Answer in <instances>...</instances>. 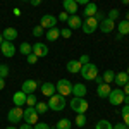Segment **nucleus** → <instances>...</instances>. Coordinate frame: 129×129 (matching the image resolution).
I'll return each instance as SVG.
<instances>
[{
    "mask_svg": "<svg viewBox=\"0 0 129 129\" xmlns=\"http://www.w3.org/2000/svg\"><path fill=\"white\" fill-rule=\"evenodd\" d=\"M79 74L83 76V79H86V81H95V78L98 76V66H96V64H91V62H88V64H84V66L81 67Z\"/></svg>",
    "mask_w": 129,
    "mask_h": 129,
    "instance_id": "f257e3e1",
    "label": "nucleus"
},
{
    "mask_svg": "<svg viewBox=\"0 0 129 129\" xmlns=\"http://www.w3.org/2000/svg\"><path fill=\"white\" fill-rule=\"evenodd\" d=\"M66 105H67V102H66V96H62L59 93H55V95H52L48 100V109L53 110V112H60V110L66 109Z\"/></svg>",
    "mask_w": 129,
    "mask_h": 129,
    "instance_id": "f03ea898",
    "label": "nucleus"
},
{
    "mask_svg": "<svg viewBox=\"0 0 129 129\" xmlns=\"http://www.w3.org/2000/svg\"><path fill=\"white\" fill-rule=\"evenodd\" d=\"M71 109L74 110L76 114H86V110H88V102L84 98H79V96H74V98L71 100Z\"/></svg>",
    "mask_w": 129,
    "mask_h": 129,
    "instance_id": "7ed1b4c3",
    "label": "nucleus"
},
{
    "mask_svg": "<svg viewBox=\"0 0 129 129\" xmlns=\"http://www.w3.org/2000/svg\"><path fill=\"white\" fill-rule=\"evenodd\" d=\"M55 89H57V93L62 95V96H69V95H72V84H71L69 79H59L57 84H55Z\"/></svg>",
    "mask_w": 129,
    "mask_h": 129,
    "instance_id": "20e7f679",
    "label": "nucleus"
},
{
    "mask_svg": "<svg viewBox=\"0 0 129 129\" xmlns=\"http://www.w3.org/2000/svg\"><path fill=\"white\" fill-rule=\"evenodd\" d=\"M22 115H24L22 107H14V109L9 110V114H7V120H9L12 126H16L17 122H21V120H22Z\"/></svg>",
    "mask_w": 129,
    "mask_h": 129,
    "instance_id": "39448f33",
    "label": "nucleus"
},
{
    "mask_svg": "<svg viewBox=\"0 0 129 129\" xmlns=\"http://www.w3.org/2000/svg\"><path fill=\"white\" fill-rule=\"evenodd\" d=\"M110 102V105H114V107H117V105H122L124 103V91L120 88H115L110 91V95L107 96Z\"/></svg>",
    "mask_w": 129,
    "mask_h": 129,
    "instance_id": "423d86ee",
    "label": "nucleus"
},
{
    "mask_svg": "<svg viewBox=\"0 0 129 129\" xmlns=\"http://www.w3.org/2000/svg\"><path fill=\"white\" fill-rule=\"evenodd\" d=\"M38 112L35 110V107H28V109L24 110V115H22V120H26V124H31V126H35L36 122H38Z\"/></svg>",
    "mask_w": 129,
    "mask_h": 129,
    "instance_id": "0eeeda50",
    "label": "nucleus"
},
{
    "mask_svg": "<svg viewBox=\"0 0 129 129\" xmlns=\"http://www.w3.org/2000/svg\"><path fill=\"white\" fill-rule=\"evenodd\" d=\"M83 33H86V35H91V33H95L96 28H98V21L95 19V17H86V19L83 21Z\"/></svg>",
    "mask_w": 129,
    "mask_h": 129,
    "instance_id": "6e6552de",
    "label": "nucleus"
},
{
    "mask_svg": "<svg viewBox=\"0 0 129 129\" xmlns=\"http://www.w3.org/2000/svg\"><path fill=\"white\" fill-rule=\"evenodd\" d=\"M57 17L55 16H52V14H45V16H41V21H40V26L43 29H52V28H55L57 26Z\"/></svg>",
    "mask_w": 129,
    "mask_h": 129,
    "instance_id": "1a4fd4ad",
    "label": "nucleus"
},
{
    "mask_svg": "<svg viewBox=\"0 0 129 129\" xmlns=\"http://www.w3.org/2000/svg\"><path fill=\"white\" fill-rule=\"evenodd\" d=\"M0 50H2L4 57H14V53L17 52L14 47V41H7V40H4V43L0 45Z\"/></svg>",
    "mask_w": 129,
    "mask_h": 129,
    "instance_id": "9d476101",
    "label": "nucleus"
},
{
    "mask_svg": "<svg viewBox=\"0 0 129 129\" xmlns=\"http://www.w3.org/2000/svg\"><path fill=\"white\" fill-rule=\"evenodd\" d=\"M98 28H100V31H102V33L109 35V33H112V31H114V28H115V21L105 17L103 21H100V22H98Z\"/></svg>",
    "mask_w": 129,
    "mask_h": 129,
    "instance_id": "9b49d317",
    "label": "nucleus"
},
{
    "mask_svg": "<svg viewBox=\"0 0 129 129\" xmlns=\"http://www.w3.org/2000/svg\"><path fill=\"white\" fill-rule=\"evenodd\" d=\"M33 53H35L38 59H41V57H47V55H48V47H47L45 43L38 41V43H35V45H33Z\"/></svg>",
    "mask_w": 129,
    "mask_h": 129,
    "instance_id": "f8f14e48",
    "label": "nucleus"
},
{
    "mask_svg": "<svg viewBox=\"0 0 129 129\" xmlns=\"http://www.w3.org/2000/svg\"><path fill=\"white\" fill-rule=\"evenodd\" d=\"M26 98H28V95H26L22 89L16 91V93L12 95V102H14L16 107H24V105H26Z\"/></svg>",
    "mask_w": 129,
    "mask_h": 129,
    "instance_id": "ddd939ff",
    "label": "nucleus"
},
{
    "mask_svg": "<svg viewBox=\"0 0 129 129\" xmlns=\"http://www.w3.org/2000/svg\"><path fill=\"white\" fill-rule=\"evenodd\" d=\"M36 88H38V83H36L35 79H26V81H22V86H21V89H22L26 95L35 93V91H36Z\"/></svg>",
    "mask_w": 129,
    "mask_h": 129,
    "instance_id": "4468645a",
    "label": "nucleus"
},
{
    "mask_svg": "<svg viewBox=\"0 0 129 129\" xmlns=\"http://www.w3.org/2000/svg\"><path fill=\"white\" fill-rule=\"evenodd\" d=\"M98 12V7H96V4H93V2H89L84 5V9H83V16H84V19L86 17H95V14Z\"/></svg>",
    "mask_w": 129,
    "mask_h": 129,
    "instance_id": "2eb2a0df",
    "label": "nucleus"
},
{
    "mask_svg": "<svg viewBox=\"0 0 129 129\" xmlns=\"http://www.w3.org/2000/svg\"><path fill=\"white\" fill-rule=\"evenodd\" d=\"M88 93V88L83 84V83H78V84H72V95L74 96H79V98H84Z\"/></svg>",
    "mask_w": 129,
    "mask_h": 129,
    "instance_id": "dca6fc26",
    "label": "nucleus"
},
{
    "mask_svg": "<svg viewBox=\"0 0 129 129\" xmlns=\"http://www.w3.org/2000/svg\"><path fill=\"white\" fill-rule=\"evenodd\" d=\"M81 26H83V19H81L79 16H71L69 19H67V28L69 29H79Z\"/></svg>",
    "mask_w": 129,
    "mask_h": 129,
    "instance_id": "f3484780",
    "label": "nucleus"
},
{
    "mask_svg": "<svg viewBox=\"0 0 129 129\" xmlns=\"http://www.w3.org/2000/svg\"><path fill=\"white\" fill-rule=\"evenodd\" d=\"M62 5H64V10L71 16H74L78 12V4L74 0H62Z\"/></svg>",
    "mask_w": 129,
    "mask_h": 129,
    "instance_id": "a211bd4d",
    "label": "nucleus"
},
{
    "mask_svg": "<svg viewBox=\"0 0 129 129\" xmlns=\"http://www.w3.org/2000/svg\"><path fill=\"white\" fill-rule=\"evenodd\" d=\"M110 91H112V88H110L109 83H102V84H98V88H96V93H98L100 98H107L110 95Z\"/></svg>",
    "mask_w": 129,
    "mask_h": 129,
    "instance_id": "6ab92c4d",
    "label": "nucleus"
},
{
    "mask_svg": "<svg viewBox=\"0 0 129 129\" xmlns=\"http://www.w3.org/2000/svg\"><path fill=\"white\" fill-rule=\"evenodd\" d=\"M41 95H45V96H52V95H55V84L53 83H43L41 84Z\"/></svg>",
    "mask_w": 129,
    "mask_h": 129,
    "instance_id": "aec40b11",
    "label": "nucleus"
},
{
    "mask_svg": "<svg viewBox=\"0 0 129 129\" xmlns=\"http://www.w3.org/2000/svg\"><path fill=\"white\" fill-rule=\"evenodd\" d=\"M2 36H4V40H7V41H14L17 38V29L16 28H5L4 33H2Z\"/></svg>",
    "mask_w": 129,
    "mask_h": 129,
    "instance_id": "412c9836",
    "label": "nucleus"
},
{
    "mask_svg": "<svg viewBox=\"0 0 129 129\" xmlns=\"http://www.w3.org/2000/svg\"><path fill=\"white\" fill-rule=\"evenodd\" d=\"M66 67H67V71H69L71 74H78L81 71V67H83V64H81L79 60H69Z\"/></svg>",
    "mask_w": 129,
    "mask_h": 129,
    "instance_id": "4be33fe9",
    "label": "nucleus"
},
{
    "mask_svg": "<svg viewBox=\"0 0 129 129\" xmlns=\"http://www.w3.org/2000/svg\"><path fill=\"white\" fill-rule=\"evenodd\" d=\"M127 81H129L127 72H126V71H122V72H119V74H115V79H114V83H115V84L120 88V86H124Z\"/></svg>",
    "mask_w": 129,
    "mask_h": 129,
    "instance_id": "5701e85b",
    "label": "nucleus"
},
{
    "mask_svg": "<svg viewBox=\"0 0 129 129\" xmlns=\"http://www.w3.org/2000/svg\"><path fill=\"white\" fill-rule=\"evenodd\" d=\"M117 31H119V35H129V21H126V19H122V21H119L117 22Z\"/></svg>",
    "mask_w": 129,
    "mask_h": 129,
    "instance_id": "b1692460",
    "label": "nucleus"
},
{
    "mask_svg": "<svg viewBox=\"0 0 129 129\" xmlns=\"http://www.w3.org/2000/svg\"><path fill=\"white\" fill-rule=\"evenodd\" d=\"M59 38H60V29L57 28V26L47 31V40L48 41H55V40H59Z\"/></svg>",
    "mask_w": 129,
    "mask_h": 129,
    "instance_id": "393cba45",
    "label": "nucleus"
},
{
    "mask_svg": "<svg viewBox=\"0 0 129 129\" xmlns=\"http://www.w3.org/2000/svg\"><path fill=\"white\" fill-rule=\"evenodd\" d=\"M19 52L22 55H29V53H33V45H29L28 41H24V43L19 45Z\"/></svg>",
    "mask_w": 129,
    "mask_h": 129,
    "instance_id": "a878e982",
    "label": "nucleus"
},
{
    "mask_svg": "<svg viewBox=\"0 0 129 129\" xmlns=\"http://www.w3.org/2000/svg\"><path fill=\"white\" fill-rule=\"evenodd\" d=\"M71 127H72V122L69 119H60L55 124V129H71Z\"/></svg>",
    "mask_w": 129,
    "mask_h": 129,
    "instance_id": "bb28decb",
    "label": "nucleus"
},
{
    "mask_svg": "<svg viewBox=\"0 0 129 129\" xmlns=\"http://www.w3.org/2000/svg\"><path fill=\"white\" fill-rule=\"evenodd\" d=\"M102 78H103V83H112V81L115 79V72H114V71H110V69H107L105 71V72H103V76H102Z\"/></svg>",
    "mask_w": 129,
    "mask_h": 129,
    "instance_id": "cd10ccee",
    "label": "nucleus"
},
{
    "mask_svg": "<svg viewBox=\"0 0 129 129\" xmlns=\"http://www.w3.org/2000/svg\"><path fill=\"white\" fill-rule=\"evenodd\" d=\"M95 129H114V126L110 124L109 120L102 119V120H98V122H96V127H95Z\"/></svg>",
    "mask_w": 129,
    "mask_h": 129,
    "instance_id": "c85d7f7f",
    "label": "nucleus"
},
{
    "mask_svg": "<svg viewBox=\"0 0 129 129\" xmlns=\"http://www.w3.org/2000/svg\"><path fill=\"white\" fill-rule=\"evenodd\" d=\"M35 110H36L38 114H45V112L48 110V103H43V102H38V103L35 105Z\"/></svg>",
    "mask_w": 129,
    "mask_h": 129,
    "instance_id": "c756f323",
    "label": "nucleus"
},
{
    "mask_svg": "<svg viewBox=\"0 0 129 129\" xmlns=\"http://www.w3.org/2000/svg\"><path fill=\"white\" fill-rule=\"evenodd\" d=\"M36 103H38L36 95H35V93H29V95H28V98H26V105H28V107H35Z\"/></svg>",
    "mask_w": 129,
    "mask_h": 129,
    "instance_id": "7c9ffc66",
    "label": "nucleus"
},
{
    "mask_svg": "<svg viewBox=\"0 0 129 129\" xmlns=\"http://www.w3.org/2000/svg\"><path fill=\"white\" fill-rule=\"evenodd\" d=\"M122 119H124V124L129 127V105L122 107Z\"/></svg>",
    "mask_w": 129,
    "mask_h": 129,
    "instance_id": "2f4dec72",
    "label": "nucleus"
},
{
    "mask_svg": "<svg viewBox=\"0 0 129 129\" xmlns=\"http://www.w3.org/2000/svg\"><path fill=\"white\" fill-rule=\"evenodd\" d=\"M9 72H10V69H9V66L7 64H0V78H7L9 76Z\"/></svg>",
    "mask_w": 129,
    "mask_h": 129,
    "instance_id": "473e14b6",
    "label": "nucleus"
},
{
    "mask_svg": "<svg viewBox=\"0 0 129 129\" xmlns=\"http://www.w3.org/2000/svg\"><path fill=\"white\" fill-rule=\"evenodd\" d=\"M86 124V115L84 114H78V117H76V126L78 127H83Z\"/></svg>",
    "mask_w": 129,
    "mask_h": 129,
    "instance_id": "72a5a7b5",
    "label": "nucleus"
},
{
    "mask_svg": "<svg viewBox=\"0 0 129 129\" xmlns=\"http://www.w3.org/2000/svg\"><path fill=\"white\" fill-rule=\"evenodd\" d=\"M119 16H120V12L117 9H110V12H109V16H107V17L112 19V21H117V19H119Z\"/></svg>",
    "mask_w": 129,
    "mask_h": 129,
    "instance_id": "f704fd0d",
    "label": "nucleus"
},
{
    "mask_svg": "<svg viewBox=\"0 0 129 129\" xmlns=\"http://www.w3.org/2000/svg\"><path fill=\"white\" fill-rule=\"evenodd\" d=\"M43 28H41L40 24H38V26H35V28H33V36H36V38H40V36H43Z\"/></svg>",
    "mask_w": 129,
    "mask_h": 129,
    "instance_id": "c9c22d12",
    "label": "nucleus"
},
{
    "mask_svg": "<svg viewBox=\"0 0 129 129\" xmlns=\"http://www.w3.org/2000/svg\"><path fill=\"white\" fill-rule=\"evenodd\" d=\"M71 35H72V29H69V28L60 29V36H64V38H71Z\"/></svg>",
    "mask_w": 129,
    "mask_h": 129,
    "instance_id": "e433bc0d",
    "label": "nucleus"
},
{
    "mask_svg": "<svg viewBox=\"0 0 129 129\" xmlns=\"http://www.w3.org/2000/svg\"><path fill=\"white\" fill-rule=\"evenodd\" d=\"M28 57V64H31V66H35L36 62H38V57L35 55V53H29V55H26Z\"/></svg>",
    "mask_w": 129,
    "mask_h": 129,
    "instance_id": "4c0bfd02",
    "label": "nucleus"
},
{
    "mask_svg": "<svg viewBox=\"0 0 129 129\" xmlns=\"http://www.w3.org/2000/svg\"><path fill=\"white\" fill-rule=\"evenodd\" d=\"M57 19L62 21V22H67V19H69V14H67L66 10H62V12L59 14V17H57Z\"/></svg>",
    "mask_w": 129,
    "mask_h": 129,
    "instance_id": "58836bf2",
    "label": "nucleus"
},
{
    "mask_svg": "<svg viewBox=\"0 0 129 129\" xmlns=\"http://www.w3.org/2000/svg\"><path fill=\"white\" fill-rule=\"evenodd\" d=\"M33 129H50V126L45 124V122H36V124L33 126Z\"/></svg>",
    "mask_w": 129,
    "mask_h": 129,
    "instance_id": "ea45409f",
    "label": "nucleus"
},
{
    "mask_svg": "<svg viewBox=\"0 0 129 129\" xmlns=\"http://www.w3.org/2000/svg\"><path fill=\"white\" fill-rule=\"evenodd\" d=\"M79 62L84 66V64H88V62H89V57H88V55H81V57H79Z\"/></svg>",
    "mask_w": 129,
    "mask_h": 129,
    "instance_id": "a19ab883",
    "label": "nucleus"
},
{
    "mask_svg": "<svg viewBox=\"0 0 129 129\" xmlns=\"http://www.w3.org/2000/svg\"><path fill=\"white\" fill-rule=\"evenodd\" d=\"M95 19H96V21L100 22V21H103V19H105V16H103L102 12H96V14H95Z\"/></svg>",
    "mask_w": 129,
    "mask_h": 129,
    "instance_id": "79ce46f5",
    "label": "nucleus"
},
{
    "mask_svg": "<svg viewBox=\"0 0 129 129\" xmlns=\"http://www.w3.org/2000/svg\"><path fill=\"white\" fill-rule=\"evenodd\" d=\"M114 129H127V126H126L124 122H119V124H115V126H114Z\"/></svg>",
    "mask_w": 129,
    "mask_h": 129,
    "instance_id": "37998d69",
    "label": "nucleus"
},
{
    "mask_svg": "<svg viewBox=\"0 0 129 129\" xmlns=\"http://www.w3.org/2000/svg\"><path fill=\"white\" fill-rule=\"evenodd\" d=\"M78 5H86V4H89V0H74Z\"/></svg>",
    "mask_w": 129,
    "mask_h": 129,
    "instance_id": "c03bdc74",
    "label": "nucleus"
},
{
    "mask_svg": "<svg viewBox=\"0 0 129 129\" xmlns=\"http://www.w3.org/2000/svg\"><path fill=\"white\" fill-rule=\"evenodd\" d=\"M122 91H124V95H129V81L124 84V89H122Z\"/></svg>",
    "mask_w": 129,
    "mask_h": 129,
    "instance_id": "a18cd8bd",
    "label": "nucleus"
},
{
    "mask_svg": "<svg viewBox=\"0 0 129 129\" xmlns=\"http://www.w3.org/2000/svg\"><path fill=\"white\" fill-rule=\"evenodd\" d=\"M29 4H31V5H35V7H36V5H40V4H41V0H29Z\"/></svg>",
    "mask_w": 129,
    "mask_h": 129,
    "instance_id": "49530a36",
    "label": "nucleus"
},
{
    "mask_svg": "<svg viewBox=\"0 0 129 129\" xmlns=\"http://www.w3.org/2000/svg\"><path fill=\"white\" fill-rule=\"evenodd\" d=\"M19 129H33V126H31V124H22Z\"/></svg>",
    "mask_w": 129,
    "mask_h": 129,
    "instance_id": "de8ad7c7",
    "label": "nucleus"
},
{
    "mask_svg": "<svg viewBox=\"0 0 129 129\" xmlns=\"http://www.w3.org/2000/svg\"><path fill=\"white\" fill-rule=\"evenodd\" d=\"M4 88H5V79L0 78V89H4Z\"/></svg>",
    "mask_w": 129,
    "mask_h": 129,
    "instance_id": "09e8293b",
    "label": "nucleus"
},
{
    "mask_svg": "<svg viewBox=\"0 0 129 129\" xmlns=\"http://www.w3.org/2000/svg\"><path fill=\"white\" fill-rule=\"evenodd\" d=\"M95 81H96V84H102V83H103V78H100V76H96V78H95Z\"/></svg>",
    "mask_w": 129,
    "mask_h": 129,
    "instance_id": "8fccbe9b",
    "label": "nucleus"
},
{
    "mask_svg": "<svg viewBox=\"0 0 129 129\" xmlns=\"http://www.w3.org/2000/svg\"><path fill=\"white\" fill-rule=\"evenodd\" d=\"M124 103L129 105V95H124Z\"/></svg>",
    "mask_w": 129,
    "mask_h": 129,
    "instance_id": "3c124183",
    "label": "nucleus"
},
{
    "mask_svg": "<svg viewBox=\"0 0 129 129\" xmlns=\"http://www.w3.org/2000/svg\"><path fill=\"white\" fill-rule=\"evenodd\" d=\"M120 2H122L124 5H127V4H129V0H120Z\"/></svg>",
    "mask_w": 129,
    "mask_h": 129,
    "instance_id": "603ef678",
    "label": "nucleus"
},
{
    "mask_svg": "<svg viewBox=\"0 0 129 129\" xmlns=\"http://www.w3.org/2000/svg\"><path fill=\"white\" fill-rule=\"evenodd\" d=\"M5 129H19V127H16V126H9V127H5Z\"/></svg>",
    "mask_w": 129,
    "mask_h": 129,
    "instance_id": "864d4df0",
    "label": "nucleus"
},
{
    "mask_svg": "<svg viewBox=\"0 0 129 129\" xmlns=\"http://www.w3.org/2000/svg\"><path fill=\"white\" fill-rule=\"evenodd\" d=\"M126 21H129V10L126 12Z\"/></svg>",
    "mask_w": 129,
    "mask_h": 129,
    "instance_id": "5fc2aeb1",
    "label": "nucleus"
},
{
    "mask_svg": "<svg viewBox=\"0 0 129 129\" xmlns=\"http://www.w3.org/2000/svg\"><path fill=\"white\" fill-rule=\"evenodd\" d=\"M2 43H4V36L0 35V45H2Z\"/></svg>",
    "mask_w": 129,
    "mask_h": 129,
    "instance_id": "6e6d98bb",
    "label": "nucleus"
},
{
    "mask_svg": "<svg viewBox=\"0 0 129 129\" xmlns=\"http://www.w3.org/2000/svg\"><path fill=\"white\" fill-rule=\"evenodd\" d=\"M126 72H127V76H129V67H127V71H126Z\"/></svg>",
    "mask_w": 129,
    "mask_h": 129,
    "instance_id": "4d7b16f0",
    "label": "nucleus"
},
{
    "mask_svg": "<svg viewBox=\"0 0 129 129\" xmlns=\"http://www.w3.org/2000/svg\"><path fill=\"white\" fill-rule=\"evenodd\" d=\"M21 2H29V0H21Z\"/></svg>",
    "mask_w": 129,
    "mask_h": 129,
    "instance_id": "13d9d810",
    "label": "nucleus"
}]
</instances>
